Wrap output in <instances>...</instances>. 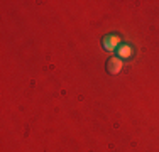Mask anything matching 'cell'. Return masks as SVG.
<instances>
[{"label": "cell", "instance_id": "7a4b0ae2", "mask_svg": "<svg viewBox=\"0 0 159 152\" xmlns=\"http://www.w3.org/2000/svg\"><path fill=\"white\" fill-rule=\"evenodd\" d=\"M122 68H124L122 59H119V58H110V59H108V63H107V71H108L110 74H119L120 71H122Z\"/></svg>", "mask_w": 159, "mask_h": 152}, {"label": "cell", "instance_id": "6da1fadb", "mask_svg": "<svg viewBox=\"0 0 159 152\" xmlns=\"http://www.w3.org/2000/svg\"><path fill=\"white\" fill-rule=\"evenodd\" d=\"M102 46H103V49L107 52H112V51H115V49H119V46H120V37L119 36H107V37H103V41H102Z\"/></svg>", "mask_w": 159, "mask_h": 152}, {"label": "cell", "instance_id": "3957f363", "mask_svg": "<svg viewBox=\"0 0 159 152\" xmlns=\"http://www.w3.org/2000/svg\"><path fill=\"white\" fill-rule=\"evenodd\" d=\"M117 58L119 59H129L132 58V47L129 44H120L117 49Z\"/></svg>", "mask_w": 159, "mask_h": 152}]
</instances>
